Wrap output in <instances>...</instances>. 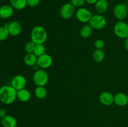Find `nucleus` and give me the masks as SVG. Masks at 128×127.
<instances>
[{"label": "nucleus", "instance_id": "423d86ee", "mask_svg": "<svg viewBox=\"0 0 128 127\" xmlns=\"http://www.w3.org/2000/svg\"><path fill=\"white\" fill-rule=\"evenodd\" d=\"M76 11V7L71 2H66L61 6L60 10V15L64 19H70L74 16Z\"/></svg>", "mask_w": 128, "mask_h": 127}, {"label": "nucleus", "instance_id": "9b49d317", "mask_svg": "<svg viewBox=\"0 0 128 127\" xmlns=\"http://www.w3.org/2000/svg\"><path fill=\"white\" fill-rule=\"evenodd\" d=\"M8 30L9 34L11 36H18L21 34L22 26L19 21H13L6 25Z\"/></svg>", "mask_w": 128, "mask_h": 127}, {"label": "nucleus", "instance_id": "20e7f679", "mask_svg": "<svg viewBox=\"0 0 128 127\" xmlns=\"http://www.w3.org/2000/svg\"><path fill=\"white\" fill-rule=\"evenodd\" d=\"M107 21L104 16L101 14L92 15L91 19L89 21L88 24L91 26L93 29L101 30L104 28Z\"/></svg>", "mask_w": 128, "mask_h": 127}, {"label": "nucleus", "instance_id": "aec40b11", "mask_svg": "<svg viewBox=\"0 0 128 127\" xmlns=\"http://www.w3.org/2000/svg\"><path fill=\"white\" fill-rule=\"evenodd\" d=\"M34 95L38 99H44L48 95V90L45 86H37L34 90Z\"/></svg>", "mask_w": 128, "mask_h": 127}, {"label": "nucleus", "instance_id": "5701e85b", "mask_svg": "<svg viewBox=\"0 0 128 127\" xmlns=\"http://www.w3.org/2000/svg\"><path fill=\"white\" fill-rule=\"evenodd\" d=\"M46 53V49L43 44H36L34 50L33 54L36 55L37 57L42 56Z\"/></svg>", "mask_w": 128, "mask_h": 127}, {"label": "nucleus", "instance_id": "ddd939ff", "mask_svg": "<svg viewBox=\"0 0 128 127\" xmlns=\"http://www.w3.org/2000/svg\"><path fill=\"white\" fill-rule=\"evenodd\" d=\"M13 13L14 8L11 5L4 4L0 7V17L1 19L10 18Z\"/></svg>", "mask_w": 128, "mask_h": 127}, {"label": "nucleus", "instance_id": "c756f323", "mask_svg": "<svg viewBox=\"0 0 128 127\" xmlns=\"http://www.w3.org/2000/svg\"><path fill=\"white\" fill-rule=\"evenodd\" d=\"M124 46L125 49H126L127 51H128V37L125 39L124 44Z\"/></svg>", "mask_w": 128, "mask_h": 127}, {"label": "nucleus", "instance_id": "bb28decb", "mask_svg": "<svg viewBox=\"0 0 128 127\" xmlns=\"http://www.w3.org/2000/svg\"><path fill=\"white\" fill-rule=\"evenodd\" d=\"M94 47L96 49H102L104 47V41L101 39H98L94 42Z\"/></svg>", "mask_w": 128, "mask_h": 127}, {"label": "nucleus", "instance_id": "7ed1b4c3", "mask_svg": "<svg viewBox=\"0 0 128 127\" xmlns=\"http://www.w3.org/2000/svg\"><path fill=\"white\" fill-rule=\"evenodd\" d=\"M32 80L37 86H45L49 80V75L44 69L40 68L36 70L32 76Z\"/></svg>", "mask_w": 128, "mask_h": 127}, {"label": "nucleus", "instance_id": "c85d7f7f", "mask_svg": "<svg viewBox=\"0 0 128 127\" xmlns=\"http://www.w3.org/2000/svg\"><path fill=\"white\" fill-rule=\"evenodd\" d=\"M6 115H6V111L3 108H1L0 109V118L1 119V118H4Z\"/></svg>", "mask_w": 128, "mask_h": 127}, {"label": "nucleus", "instance_id": "2eb2a0df", "mask_svg": "<svg viewBox=\"0 0 128 127\" xmlns=\"http://www.w3.org/2000/svg\"><path fill=\"white\" fill-rule=\"evenodd\" d=\"M1 123L3 127H16L18 124L16 118L12 115H6L1 119Z\"/></svg>", "mask_w": 128, "mask_h": 127}, {"label": "nucleus", "instance_id": "4468645a", "mask_svg": "<svg viewBox=\"0 0 128 127\" xmlns=\"http://www.w3.org/2000/svg\"><path fill=\"white\" fill-rule=\"evenodd\" d=\"M114 103L119 107H124L128 103V97L127 95L122 92H119L114 95Z\"/></svg>", "mask_w": 128, "mask_h": 127}, {"label": "nucleus", "instance_id": "dca6fc26", "mask_svg": "<svg viewBox=\"0 0 128 127\" xmlns=\"http://www.w3.org/2000/svg\"><path fill=\"white\" fill-rule=\"evenodd\" d=\"M31 92L26 88L17 91V99L21 102H27L31 99Z\"/></svg>", "mask_w": 128, "mask_h": 127}, {"label": "nucleus", "instance_id": "0eeeda50", "mask_svg": "<svg viewBox=\"0 0 128 127\" xmlns=\"http://www.w3.org/2000/svg\"><path fill=\"white\" fill-rule=\"evenodd\" d=\"M113 15L118 21H123L128 16V7L125 3L117 4L113 8Z\"/></svg>", "mask_w": 128, "mask_h": 127}, {"label": "nucleus", "instance_id": "f03ea898", "mask_svg": "<svg viewBox=\"0 0 128 127\" xmlns=\"http://www.w3.org/2000/svg\"><path fill=\"white\" fill-rule=\"evenodd\" d=\"M31 41L36 44H44L48 38V33L44 27L41 26H36L31 31Z\"/></svg>", "mask_w": 128, "mask_h": 127}, {"label": "nucleus", "instance_id": "2f4dec72", "mask_svg": "<svg viewBox=\"0 0 128 127\" xmlns=\"http://www.w3.org/2000/svg\"><path fill=\"white\" fill-rule=\"evenodd\" d=\"M1 17H0V20H1Z\"/></svg>", "mask_w": 128, "mask_h": 127}, {"label": "nucleus", "instance_id": "393cba45", "mask_svg": "<svg viewBox=\"0 0 128 127\" xmlns=\"http://www.w3.org/2000/svg\"><path fill=\"white\" fill-rule=\"evenodd\" d=\"M35 46H36V44H34L32 41H31L30 42H26L24 47V51L26 52V54L33 53Z\"/></svg>", "mask_w": 128, "mask_h": 127}, {"label": "nucleus", "instance_id": "a878e982", "mask_svg": "<svg viewBox=\"0 0 128 127\" xmlns=\"http://www.w3.org/2000/svg\"><path fill=\"white\" fill-rule=\"evenodd\" d=\"M71 2L75 7H83L84 4L86 3V1L85 0H71Z\"/></svg>", "mask_w": 128, "mask_h": 127}, {"label": "nucleus", "instance_id": "39448f33", "mask_svg": "<svg viewBox=\"0 0 128 127\" xmlns=\"http://www.w3.org/2000/svg\"><path fill=\"white\" fill-rule=\"evenodd\" d=\"M114 33L118 37L126 39L128 37V24L123 21H119L114 26Z\"/></svg>", "mask_w": 128, "mask_h": 127}, {"label": "nucleus", "instance_id": "f8f14e48", "mask_svg": "<svg viewBox=\"0 0 128 127\" xmlns=\"http://www.w3.org/2000/svg\"><path fill=\"white\" fill-rule=\"evenodd\" d=\"M99 100L100 103L104 106H110L114 103V95L110 92H103L100 95Z\"/></svg>", "mask_w": 128, "mask_h": 127}, {"label": "nucleus", "instance_id": "6ab92c4d", "mask_svg": "<svg viewBox=\"0 0 128 127\" xmlns=\"http://www.w3.org/2000/svg\"><path fill=\"white\" fill-rule=\"evenodd\" d=\"M10 5L14 9L22 10L24 9L27 4V0H10Z\"/></svg>", "mask_w": 128, "mask_h": 127}, {"label": "nucleus", "instance_id": "cd10ccee", "mask_svg": "<svg viewBox=\"0 0 128 127\" xmlns=\"http://www.w3.org/2000/svg\"><path fill=\"white\" fill-rule=\"evenodd\" d=\"M40 3V0H27L28 6L31 7H34L38 6Z\"/></svg>", "mask_w": 128, "mask_h": 127}, {"label": "nucleus", "instance_id": "412c9836", "mask_svg": "<svg viewBox=\"0 0 128 127\" xmlns=\"http://www.w3.org/2000/svg\"><path fill=\"white\" fill-rule=\"evenodd\" d=\"M92 60L95 62L100 63L102 62L105 58V52L102 49H96L92 55Z\"/></svg>", "mask_w": 128, "mask_h": 127}, {"label": "nucleus", "instance_id": "4be33fe9", "mask_svg": "<svg viewBox=\"0 0 128 127\" xmlns=\"http://www.w3.org/2000/svg\"><path fill=\"white\" fill-rule=\"evenodd\" d=\"M93 29L91 27L90 24H85L81 28L80 31V34L82 38H88L91 36L92 33Z\"/></svg>", "mask_w": 128, "mask_h": 127}, {"label": "nucleus", "instance_id": "6e6552de", "mask_svg": "<svg viewBox=\"0 0 128 127\" xmlns=\"http://www.w3.org/2000/svg\"><path fill=\"white\" fill-rule=\"evenodd\" d=\"M75 16L78 21L82 23H87L90 21L92 14L88 9L82 7L76 10Z\"/></svg>", "mask_w": 128, "mask_h": 127}, {"label": "nucleus", "instance_id": "f257e3e1", "mask_svg": "<svg viewBox=\"0 0 128 127\" xmlns=\"http://www.w3.org/2000/svg\"><path fill=\"white\" fill-rule=\"evenodd\" d=\"M17 99V90L11 85H5L0 87V102L5 105H11Z\"/></svg>", "mask_w": 128, "mask_h": 127}, {"label": "nucleus", "instance_id": "b1692460", "mask_svg": "<svg viewBox=\"0 0 128 127\" xmlns=\"http://www.w3.org/2000/svg\"><path fill=\"white\" fill-rule=\"evenodd\" d=\"M10 36L6 26H0V41H5Z\"/></svg>", "mask_w": 128, "mask_h": 127}, {"label": "nucleus", "instance_id": "1a4fd4ad", "mask_svg": "<svg viewBox=\"0 0 128 127\" xmlns=\"http://www.w3.org/2000/svg\"><path fill=\"white\" fill-rule=\"evenodd\" d=\"M27 83V80L24 76L22 75H17L12 77L11 82V85L16 90L25 88Z\"/></svg>", "mask_w": 128, "mask_h": 127}, {"label": "nucleus", "instance_id": "f3484780", "mask_svg": "<svg viewBox=\"0 0 128 127\" xmlns=\"http://www.w3.org/2000/svg\"><path fill=\"white\" fill-rule=\"evenodd\" d=\"M94 7L98 14H102L108 10V2L107 0H98L97 2L94 4Z\"/></svg>", "mask_w": 128, "mask_h": 127}, {"label": "nucleus", "instance_id": "7c9ffc66", "mask_svg": "<svg viewBox=\"0 0 128 127\" xmlns=\"http://www.w3.org/2000/svg\"><path fill=\"white\" fill-rule=\"evenodd\" d=\"M85 1H86V2H88L90 4H94L97 2L98 0H85Z\"/></svg>", "mask_w": 128, "mask_h": 127}, {"label": "nucleus", "instance_id": "a211bd4d", "mask_svg": "<svg viewBox=\"0 0 128 127\" xmlns=\"http://www.w3.org/2000/svg\"><path fill=\"white\" fill-rule=\"evenodd\" d=\"M37 60L38 57L33 53L26 54L23 59L25 64L30 67H32L35 65H37Z\"/></svg>", "mask_w": 128, "mask_h": 127}, {"label": "nucleus", "instance_id": "9d476101", "mask_svg": "<svg viewBox=\"0 0 128 127\" xmlns=\"http://www.w3.org/2000/svg\"><path fill=\"white\" fill-rule=\"evenodd\" d=\"M53 62L52 57L48 54L38 57L37 65L42 69H46L51 67Z\"/></svg>", "mask_w": 128, "mask_h": 127}]
</instances>
